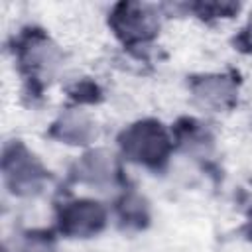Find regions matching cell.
<instances>
[{
    "label": "cell",
    "mask_w": 252,
    "mask_h": 252,
    "mask_svg": "<svg viewBox=\"0 0 252 252\" xmlns=\"http://www.w3.org/2000/svg\"><path fill=\"white\" fill-rule=\"evenodd\" d=\"M118 144L130 161L152 169L161 167L171 152V138L158 120H140L128 126L120 134Z\"/></svg>",
    "instance_id": "6da1fadb"
},
{
    "label": "cell",
    "mask_w": 252,
    "mask_h": 252,
    "mask_svg": "<svg viewBox=\"0 0 252 252\" xmlns=\"http://www.w3.org/2000/svg\"><path fill=\"white\" fill-rule=\"evenodd\" d=\"M2 173L14 195H33L41 189L45 179L43 165L22 142H14L4 148Z\"/></svg>",
    "instance_id": "7a4b0ae2"
},
{
    "label": "cell",
    "mask_w": 252,
    "mask_h": 252,
    "mask_svg": "<svg viewBox=\"0 0 252 252\" xmlns=\"http://www.w3.org/2000/svg\"><path fill=\"white\" fill-rule=\"evenodd\" d=\"M110 28L124 43H142L152 39L159 30V18L154 6L140 2H120L108 18Z\"/></svg>",
    "instance_id": "3957f363"
},
{
    "label": "cell",
    "mask_w": 252,
    "mask_h": 252,
    "mask_svg": "<svg viewBox=\"0 0 252 252\" xmlns=\"http://www.w3.org/2000/svg\"><path fill=\"white\" fill-rule=\"evenodd\" d=\"M106 224V211L98 201H69L59 211V228L71 238H89L98 234Z\"/></svg>",
    "instance_id": "277c9868"
},
{
    "label": "cell",
    "mask_w": 252,
    "mask_h": 252,
    "mask_svg": "<svg viewBox=\"0 0 252 252\" xmlns=\"http://www.w3.org/2000/svg\"><path fill=\"white\" fill-rule=\"evenodd\" d=\"M195 98L215 110L230 108L236 102V87L224 75H203L191 81Z\"/></svg>",
    "instance_id": "5b68a950"
},
{
    "label": "cell",
    "mask_w": 252,
    "mask_h": 252,
    "mask_svg": "<svg viewBox=\"0 0 252 252\" xmlns=\"http://www.w3.org/2000/svg\"><path fill=\"white\" fill-rule=\"evenodd\" d=\"M49 134L65 144L85 146L96 138V126L83 110H67L53 122Z\"/></svg>",
    "instance_id": "8992f818"
},
{
    "label": "cell",
    "mask_w": 252,
    "mask_h": 252,
    "mask_svg": "<svg viewBox=\"0 0 252 252\" xmlns=\"http://www.w3.org/2000/svg\"><path fill=\"white\" fill-rule=\"evenodd\" d=\"M116 175H118L116 159L106 150L87 152L77 163V177L81 181L96 185V187H104V185L114 183Z\"/></svg>",
    "instance_id": "52a82bcc"
},
{
    "label": "cell",
    "mask_w": 252,
    "mask_h": 252,
    "mask_svg": "<svg viewBox=\"0 0 252 252\" xmlns=\"http://www.w3.org/2000/svg\"><path fill=\"white\" fill-rule=\"evenodd\" d=\"M20 59L30 73H51L59 61V51L45 35L32 33L20 47Z\"/></svg>",
    "instance_id": "ba28073f"
},
{
    "label": "cell",
    "mask_w": 252,
    "mask_h": 252,
    "mask_svg": "<svg viewBox=\"0 0 252 252\" xmlns=\"http://www.w3.org/2000/svg\"><path fill=\"white\" fill-rule=\"evenodd\" d=\"M122 219L128 222H134L136 226H142V222L148 219L146 215V207L142 203V199L138 197H128L122 205Z\"/></svg>",
    "instance_id": "9c48e42d"
},
{
    "label": "cell",
    "mask_w": 252,
    "mask_h": 252,
    "mask_svg": "<svg viewBox=\"0 0 252 252\" xmlns=\"http://www.w3.org/2000/svg\"><path fill=\"white\" fill-rule=\"evenodd\" d=\"M16 252H57L55 250V246L49 242V240H45V238H37V236H30V238H26L18 248H16Z\"/></svg>",
    "instance_id": "30bf717a"
},
{
    "label": "cell",
    "mask_w": 252,
    "mask_h": 252,
    "mask_svg": "<svg viewBox=\"0 0 252 252\" xmlns=\"http://www.w3.org/2000/svg\"><path fill=\"white\" fill-rule=\"evenodd\" d=\"M71 96L77 98L79 102H94L98 98V89L93 83H81V85H77V89L73 91Z\"/></svg>",
    "instance_id": "8fae6325"
}]
</instances>
